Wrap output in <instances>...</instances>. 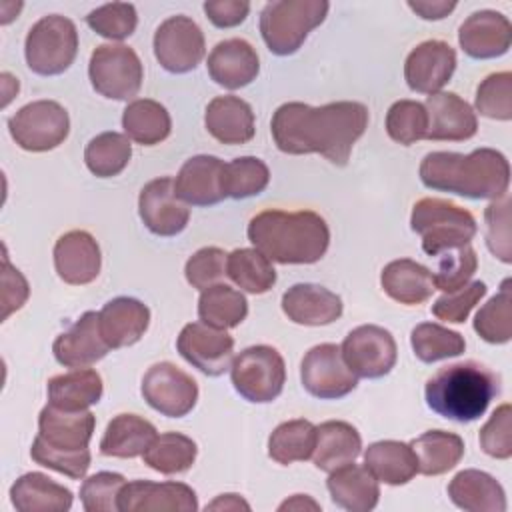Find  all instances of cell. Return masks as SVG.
I'll return each instance as SVG.
<instances>
[{
	"instance_id": "54",
	"label": "cell",
	"mask_w": 512,
	"mask_h": 512,
	"mask_svg": "<svg viewBox=\"0 0 512 512\" xmlns=\"http://www.w3.org/2000/svg\"><path fill=\"white\" fill-rule=\"evenodd\" d=\"M486 294V284L476 280L470 284H464L458 290L444 292L434 304H432V314L438 320H446L452 324H462L472 308L484 298Z\"/></svg>"
},
{
	"instance_id": "13",
	"label": "cell",
	"mask_w": 512,
	"mask_h": 512,
	"mask_svg": "<svg viewBox=\"0 0 512 512\" xmlns=\"http://www.w3.org/2000/svg\"><path fill=\"white\" fill-rule=\"evenodd\" d=\"M346 366L356 378H382L396 364L394 336L376 324L354 328L340 346Z\"/></svg>"
},
{
	"instance_id": "50",
	"label": "cell",
	"mask_w": 512,
	"mask_h": 512,
	"mask_svg": "<svg viewBox=\"0 0 512 512\" xmlns=\"http://www.w3.org/2000/svg\"><path fill=\"white\" fill-rule=\"evenodd\" d=\"M30 456L36 464L46 466L54 472L66 474L74 480L84 478V474L90 468V450L82 448V450H62V448H54L50 444H46L40 436L34 438L32 448H30Z\"/></svg>"
},
{
	"instance_id": "42",
	"label": "cell",
	"mask_w": 512,
	"mask_h": 512,
	"mask_svg": "<svg viewBox=\"0 0 512 512\" xmlns=\"http://www.w3.org/2000/svg\"><path fill=\"white\" fill-rule=\"evenodd\" d=\"M130 156V138L120 132H102L94 136L84 150V162L98 178L118 176L128 166Z\"/></svg>"
},
{
	"instance_id": "55",
	"label": "cell",
	"mask_w": 512,
	"mask_h": 512,
	"mask_svg": "<svg viewBox=\"0 0 512 512\" xmlns=\"http://www.w3.org/2000/svg\"><path fill=\"white\" fill-rule=\"evenodd\" d=\"M480 448L498 460L512 456V406L500 404L480 428Z\"/></svg>"
},
{
	"instance_id": "32",
	"label": "cell",
	"mask_w": 512,
	"mask_h": 512,
	"mask_svg": "<svg viewBox=\"0 0 512 512\" xmlns=\"http://www.w3.org/2000/svg\"><path fill=\"white\" fill-rule=\"evenodd\" d=\"M380 284L392 300L406 306L426 302L436 290L432 272L410 258H400L386 264L380 274Z\"/></svg>"
},
{
	"instance_id": "37",
	"label": "cell",
	"mask_w": 512,
	"mask_h": 512,
	"mask_svg": "<svg viewBox=\"0 0 512 512\" xmlns=\"http://www.w3.org/2000/svg\"><path fill=\"white\" fill-rule=\"evenodd\" d=\"M418 472L424 476H440L452 470L464 456V440L454 432L428 430L410 442Z\"/></svg>"
},
{
	"instance_id": "57",
	"label": "cell",
	"mask_w": 512,
	"mask_h": 512,
	"mask_svg": "<svg viewBox=\"0 0 512 512\" xmlns=\"http://www.w3.org/2000/svg\"><path fill=\"white\" fill-rule=\"evenodd\" d=\"M204 12L216 28H232L246 20L250 4L244 0H208L204 2Z\"/></svg>"
},
{
	"instance_id": "17",
	"label": "cell",
	"mask_w": 512,
	"mask_h": 512,
	"mask_svg": "<svg viewBox=\"0 0 512 512\" xmlns=\"http://www.w3.org/2000/svg\"><path fill=\"white\" fill-rule=\"evenodd\" d=\"M122 512H194L198 510L196 492L182 482H126L118 494Z\"/></svg>"
},
{
	"instance_id": "25",
	"label": "cell",
	"mask_w": 512,
	"mask_h": 512,
	"mask_svg": "<svg viewBox=\"0 0 512 512\" xmlns=\"http://www.w3.org/2000/svg\"><path fill=\"white\" fill-rule=\"evenodd\" d=\"M150 324V310L144 302L118 296L104 304L98 312V328L110 348H126L136 344Z\"/></svg>"
},
{
	"instance_id": "11",
	"label": "cell",
	"mask_w": 512,
	"mask_h": 512,
	"mask_svg": "<svg viewBox=\"0 0 512 512\" xmlns=\"http://www.w3.org/2000/svg\"><path fill=\"white\" fill-rule=\"evenodd\" d=\"M300 380L308 394L320 400H338L350 394L358 378L346 366L340 346L318 344L310 348L300 364Z\"/></svg>"
},
{
	"instance_id": "6",
	"label": "cell",
	"mask_w": 512,
	"mask_h": 512,
	"mask_svg": "<svg viewBox=\"0 0 512 512\" xmlns=\"http://www.w3.org/2000/svg\"><path fill=\"white\" fill-rule=\"evenodd\" d=\"M326 0H274L260 12V34L276 56L294 54L328 14Z\"/></svg>"
},
{
	"instance_id": "3",
	"label": "cell",
	"mask_w": 512,
	"mask_h": 512,
	"mask_svg": "<svg viewBox=\"0 0 512 512\" xmlns=\"http://www.w3.org/2000/svg\"><path fill=\"white\" fill-rule=\"evenodd\" d=\"M248 240L270 262L314 264L328 250L330 230L312 210H262L248 224Z\"/></svg>"
},
{
	"instance_id": "43",
	"label": "cell",
	"mask_w": 512,
	"mask_h": 512,
	"mask_svg": "<svg viewBox=\"0 0 512 512\" xmlns=\"http://www.w3.org/2000/svg\"><path fill=\"white\" fill-rule=\"evenodd\" d=\"M196 442L180 432H164L154 438L148 450L142 454L144 464L160 474L186 472L196 460Z\"/></svg>"
},
{
	"instance_id": "60",
	"label": "cell",
	"mask_w": 512,
	"mask_h": 512,
	"mask_svg": "<svg viewBox=\"0 0 512 512\" xmlns=\"http://www.w3.org/2000/svg\"><path fill=\"white\" fill-rule=\"evenodd\" d=\"M206 510H250V504L244 502L238 494H222L210 502Z\"/></svg>"
},
{
	"instance_id": "1",
	"label": "cell",
	"mask_w": 512,
	"mask_h": 512,
	"mask_svg": "<svg viewBox=\"0 0 512 512\" xmlns=\"http://www.w3.org/2000/svg\"><path fill=\"white\" fill-rule=\"evenodd\" d=\"M368 128V108L360 102L340 100L324 106L286 102L272 116V136L286 154H322L344 166L352 146Z\"/></svg>"
},
{
	"instance_id": "48",
	"label": "cell",
	"mask_w": 512,
	"mask_h": 512,
	"mask_svg": "<svg viewBox=\"0 0 512 512\" xmlns=\"http://www.w3.org/2000/svg\"><path fill=\"white\" fill-rule=\"evenodd\" d=\"M476 110L492 120H512V74L508 70L486 76L476 90Z\"/></svg>"
},
{
	"instance_id": "21",
	"label": "cell",
	"mask_w": 512,
	"mask_h": 512,
	"mask_svg": "<svg viewBox=\"0 0 512 512\" xmlns=\"http://www.w3.org/2000/svg\"><path fill=\"white\" fill-rule=\"evenodd\" d=\"M428 140L462 142L476 134L478 120L472 106L454 92H436L426 98Z\"/></svg>"
},
{
	"instance_id": "51",
	"label": "cell",
	"mask_w": 512,
	"mask_h": 512,
	"mask_svg": "<svg viewBox=\"0 0 512 512\" xmlns=\"http://www.w3.org/2000/svg\"><path fill=\"white\" fill-rule=\"evenodd\" d=\"M476 268H478V258L470 244L442 252L438 270H436V274H432L434 286L442 292L458 290L464 284H468V280L472 278Z\"/></svg>"
},
{
	"instance_id": "15",
	"label": "cell",
	"mask_w": 512,
	"mask_h": 512,
	"mask_svg": "<svg viewBox=\"0 0 512 512\" xmlns=\"http://www.w3.org/2000/svg\"><path fill=\"white\" fill-rule=\"evenodd\" d=\"M180 356L206 376L224 374L234 360V338L204 322H190L176 340Z\"/></svg>"
},
{
	"instance_id": "31",
	"label": "cell",
	"mask_w": 512,
	"mask_h": 512,
	"mask_svg": "<svg viewBox=\"0 0 512 512\" xmlns=\"http://www.w3.org/2000/svg\"><path fill=\"white\" fill-rule=\"evenodd\" d=\"M72 492L42 472L22 474L10 488V500L20 512H66Z\"/></svg>"
},
{
	"instance_id": "22",
	"label": "cell",
	"mask_w": 512,
	"mask_h": 512,
	"mask_svg": "<svg viewBox=\"0 0 512 512\" xmlns=\"http://www.w3.org/2000/svg\"><path fill=\"white\" fill-rule=\"evenodd\" d=\"M222 174L224 162L220 158L208 154L192 156L182 164L174 180L176 194L184 204L192 206L218 204L226 198Z\"/></svg>"
},
{
	"instance_id": "29",
	"label": "cell",
	"mask_w": 512,
	"mask_h": 512,
	"mask_svg": "<svg viewBox=\"0 0 512 512\" xmlns=\"http://www.w3.org/2000/svg\"><path fill=\"white\" fill-rule=\"evenodd\" d=\"M204 124L222 144H246L254 138V112L238 96H216L206 108Z\"/></svg>"
},
{
	"instance_id": "18",
	"label": "cell",
	"mask_w": 512,
	"mask_h": 512,
	"mask_svg": "<svg viewBox=\"0 0 512 512\" xmlns=\"http://www.w3.org/2000/svg\"><path fill=\"white\" fill-rule=\"evenodd\" d=\"M456 70V52L444 40L420 42L404 62V78L410 90L436 94Z\"/></svg>"
},
{
	"instance_id": "33",
	"label": "cell",
	"mask_w": 512,
	"mask_h": 512,
	"mask_svg": "<svg viewBox=\"0 0 512 512\" xmlns=\"http://www.w3.org/2000/svg\"><path fill=\"white\" fill-rule=\"evenodd\" d=\"M364 466L378 482L400 486L418 474V460L410 444L398 440H380L366 448Z\"/></svg>"
},
{
	"instance_id": "7",
	"label": "cell",
	"mask_w": 512,
	"mask_h": 512,
	"mask_svg": "<svg viewBox=\"0 0 512 512\" xmlns=\"http://www.w3.org/2000/svg\"><path fill=\"white\" fill-rule=\"evenodd\" d=\"M78 52V32L70 18L50 14L40 18L26 36L24 56L32 72L56 76L70 68Z\"/></svg>"
},
{
	"instance_id": "44",
	"label": "cell",
	"mask_w": 512,
	"mask_h": 512,
	"mask_svg": "<svg viewBox=\"0 0 512 512\" xmlns=\"http://www.w3.org/2000/svg\"><path fill=\"white\" fill-rule=\"evenodd\" d=\"M410 344L416 358L424 364L460 356L466 350V340L460 332L448 330L434 322L418 324L410 334Z\"/></svg>"
},
{
	"instance_id": "35",
	"label": "cell",
	"mask_w": 512,
	"mask_h": 512,
	"mask_svg": "<svg viewBox=\"0 0 512 512\" xmlns=\"http://www.w3.org/2000/svg\"><path fill=\"white\" fill-rule=\"evenodd\" d=\"M152 422L138 414L114 416L100 440V452L112 458H136L148 450L156 438Z\"/></svg>"
},
{
	"instance_id": "19",
	"label": "cell",
	"mask_w": 512,
	"mask_h": 512,
	"mask_svg": "<svg viewBox=\"0 0 512 512\" xmlns=\"http://www.w3.org/2000/svg\"><path fill=\"white\" fill-rule=\"evenodd\" d=\"M458 42L470 58H498L504 56L512 44V24L496 10H480L460 24Z\"/></svg>"
},
{
	"instance_id": "30",
	"label": "cell",
	"mask_w": 512,
	"mask_h": 512,
	"mask_svg": "<svg viewBox=\"0 0 512 512\" xmlns=\"http://www.w3.org/2000/svg\"><path fill=\"white\" fill-rule=\"evenodd\" d=\"M450 500L466 512H504L506 494L502 484L482 470H462L448 484Z\"/></svg>"
},
{
	"instance_id": "59",
	"label": "cell",
	"mask_w": 512,
	"mask_h": 512,
	"mask_svg": "<svg viewBox=\"0 0 512 512\" xmlns=\"http://www.w3.org/2000/svg\"><path fill=\"white\" fill-rule=\"evenodd\" d=\"M408 6L424 20H442L444 16H448L456 8V2H448V0H408Z\"/></svg>"
},
{
	"instance_id": "41",
	"label": "cell",
	"mask_w": 512,
	"mask_h": 512,
	"mask_svg": "<svg viewBox=\"0 0 512 512\" xmlns=\"http://www.w3.org/2000/svg\"><path fill=\"white\" fill-rule=\"evenodd\" d=\"M226 274L230 280L250 294H264L276 284L272 262L256 248H236L228 254Z\"/></svg>"
},
{
	"instance_id": "26",
	"label": "cell",
	"mask_w": 512,
	"mask_h": 512,
	"mask_svg": "<svg viewBox=\"0 0 512 512\" xmlns=\"http://www.w3.org/2000/svg\"><path fill=\"white\" fill-rule=\"evenodd\" d=\"M282 310L288 320L302 326H326L342 316V300L318 284H294L282 296Z\"/></svg>"
},
{
	"instance_id": "46",
	"label": "cell",
	"mask_w": 512,
	"mask_h": 512,
	"mask_svg": "<svg viewBox=\"0 0 512 512\" xmlns=\"http://www.w3.org/2000/svg\"><path fill=\"white\" fill-rule=\"evenodd\" d=\"M270 182L268 166L256 156H240L224 164L222 184L226 198H250L264 192Z\"/></svg>"
},
{
	"instance_id": "34",
	"label": "cell",
	"mask_w": 512,
	"mask_h": 512,
	"mask_svg": "<svg viewBox=\"0 0 512 512\" xmlns=\"http://www.w3.org/2000/svg\"><path fill=\"white\" fill-rule=\"evenodd\" d=\"M362 450L358 430L342 420H328L316 426L314 464L318 470L332 472L348 462H354Z\"/></svg>"
},
{
	"instance_id": "23",
	"label": "cell",
	"mask_w": 512,
	"mask_h": 512,
	"mask_svg": "<svg viewBox=\"0 0 512 512\" xmlns=\"http://www.w3.org/2000/svg\"><path fill=\"white\" fill-rule=\"evenodd\" d=\"M108 350L110 346L100 334L96 312H84L52 344L54 358L66 368H86L96 364L108 354Z\"/></svg>"
},
{
	"instance_id": "40",
	"label": "cell",
	"mask_w": 512,
	"mask_h": 512,
	"mask_svg": "<svg viewBox=\"0 0 512 512\" xmlns=\"http://www.w3.org/2000/svg\"><path fill=\"white\" fill-rule=\"evenodd\" d=\"M316 446V426L310 420L298 418L282 422L268 438V454L278 464L304 462Z\"/></svg>"
},
{
	"instance_id": "52",
	"label": "cell",
	"mask_w": 512,
	"mask_h": 512,
	"mask_svg": "<svg viewBox=\"0 0 512 512\" xmlns=\"http://www.w3.org/2000/svg\"><path fill=\"white\" fill-rule=\"evenodd\" d=\"M126 484L122 474L96 472L80 486V500L86 512H114L118 510V494Z\"/></svg>"
},
{
	"instance_id": "8",
	"label": "cell",
	"mask_w": 512,
	"mask_h": 512,
	"mask_svg": "<svg viewBox=\"0 0 512 512\" xmlns=\"http://www.w3.org/2000/svg\"><path fill=\"white\" fill-rule=\"evenodd\" d=\"M230 378L242 398L248 402L266 404L282 394L286 382V364L276 348L258 344L242 350L232 360Z\"/></svg>"
},
{
	"instance_id": "20",
	"label": "cell",
	"mask_w": 512,
	"mask_h": 512,
	"mask_svg": "<svg viewBox=\"0 0 512 512\" xmlns=\"http://www.w3.org/2000/svg\"><path fill=\"white\" fill-rule=\"evenodd\" d=\"M100 246L86 230H70L54 244V268L72 286L90 284L100 274Z\"/></svg>"
},
{
	"instance_id": "27",
	"label": "cell",
	"mask_w": 512,
	"mask_h": 512,
	"mask_svg": "<svg viewBox=\"0 0 512 512\" xmlns=\"http://www.w3.org/2000/svg\"><path fill=\"white\" fill-rule=\"evenodd\" d=\"M96 426V418L90 410H62L52 404L44 406L38 416V436L62 450H82L88 448Z\"/></svg>"
},
{
	"instance_id": "61",
	"label": "cell",
	"mask_w": 512,
	"mask_h": 512,
	"mask_svg": "<svg viewBox=\"0 0 512 512\" xmlns=\"http://www.w3.org/2000/svg\"><path fill=\"white\" fill-rule=\"evenodd\" d=\"M320 510V504H316L312 498H308L306 494H294L290 500L282 502L278 506V510Z\"/></svg>"
},
{
	"instance_id": "9",
	"label": "cell",
	"mask_w": 512,
	"mask_h": 512,
	"mask_svg": "<svg viewBox=\"0 0 512 512\" xmlns=\"http://www.w3.org/2000/svg\"><path fill=\"white\" fill-rule=\"evenodd\" d=\"M88 76L92 88L110 100H130L144 78L138 54L124 44H100L90 56Z\"/></svg>"
},
{
	"instance_id": "38",
	"label": "cell",
	"mask_w": 512,
	"mask_h": 512,
	"mask_svg": "<svg viewBox=\"0 0 512 512\" xmlns=\"http://www.w3.org/2000/svg\"><path fill=\"white\" fill-rule=\"evenodd\" d=\"M122 128L126 136L142 146L160 144L170 136L172 120L168 110L150 98L132 100L122 114Z\"/></svg>"
},
{
	"instance_id": "56",
	"label": "cell",
	"mask_w": 512,
	"mask_h": 512,
	"mask_svg": "<svg viewBox=\"0 0 512 512\" xmlns=\"http://www.w3.org/2000/svg\"><path fill=\"white\" fill-rule=\"evenodd\" d=\"M486 218V242L490 252L500 258L502 262H512L510 252V200L508 196H502L486 206L484 210Z\"/></svg>"
},
{
	"instance_id": "58",
	"label": "cell",
	"mask_w": 512,
	"mask_h": 512,
	"mask_svg": "<svg viewBox=\"0 0 512 512\" xmlns=\"http://www.w3.org/2000/svg\"><path fill=\"white\" fill-rule=\"evenodd\" d=\"M4 290H2V298H4V312H2V320H6L10 316V312L22 308V304L28 298V284L24 280V276L10 266L8 258L4 256Z\"/></svg>"
},
{
	"instance_id": "53",
	"label": "cell",
	"mask_w": 512,
	"mask_h": 512,
	"mask_svg": "<svg viewBox=\"0 0 512 512\" xmlns=\"http://www.w3.org/2000/svg\"><path fill=\"white\" fill-rule=\"evenodd\" d=\"M226 262H228V254L222 248H216V246L200 248L186 262L184 274L188 284L196 290H206L214 286L224 276H228Z\"/></svg>"
},
{
	"instance_id": "10",
	"label": "cell",
	"mask_w": 512,
	"mask_h": 512,
	"mask_svg": "<svg viewBox=\"0 0 512 512\" xmlns=\"http://www.w3.org/2000/svg\"><path fill=\"white\" fill-rule=\"evenodd\" d=\"M8 130L22 150L48 152L66 140L70 118L58 102L34 100L10 116Z\"/></svg>"
},
{
	"instance_id": "49",
	"label": "cell",
	"mask_w": 512,
	"mask_h": 512,
	"mask_svg": "<svg viewBox=\"0 0 512 512\" xmlns=\"http://www.w3.org/2000/svg\"><path fill=\"white\" fill-rule=\"evenodd\" d=\"M86 24L102 38L124 40L134 34L138 26L136 8L128 2H112L92 10L86 16Z\"/></svg>"
},
{
	"instance_id": "28",
	"label": "cell",
	"mask_w": 512,
	"mask_h": 512,
	"mask_svg": "<svg viewBox=\"0 0 512 512\" xmlns=\"http://www.w3.org/2000/svg\"><path fill=\"white\" fill-rule=\"evenodd\" d=\"M332 502L348 512H370L380 498L378 480L366 466L348 462L330 472L326 480Z\"/></svg>"
},
{
	"instance_id": "16",
	"label": "cell",
	"mask_w": 512,
	"mask_h": 512,
	"mask_svg": "<svg viewBox=\"0 0 512 512\" xmlns=\"http://www.w3.org/2000/svg\"><path fill=\"white\" fill-rule=\"evenodd\" d=\"M138 212L144 226L156 236H176L190 220V210L178 198L170 176L150 180L140 190Z\"/></svg>"
},
{
	"instance_id": "2",
	"label": "cell",
	"mask_w": 512,
	"mask_h": 512,
	"mask_svg": "<svg viewBox=\"0 0 512 512\" xmlns=\"http://www.w3.org/2000/svg\"><path fill=\"white\" fill-rule=\"evenodd\" d=\"M420 180L430 190L498 200L508 192L510 164L494 148H478L470 154L430 152L420 164Z\"/></svg>"
},
{
	"instance_id": "12",
	"label": "cell",
	"mask_w": 512,
	"mask_h": 512,
	"mask_svg": "<svg viewBox=\"0 0 512 512\" xmlns=\"http://www.w3.org/2000/svg\"><path fill=\"white\" fill-rule=\"evenodd\" d=\"M204 34L188 16H170L154 32V56L172 74L194 70L204 58Z\"/></svg>"
},
{
	"instance_id": "4",
	"label": "cell",
	"mask_w": 512,
	"mask_h": 512,
	"mask_svg": "<svg viewBox=\"0 0 512 512\" xmlns=\"http://www.w3.org/2000/svg\"><path fill=\"white\" fill-rule=\"evenodd\" d=\"M500 392V376L476 360L438 368L426 382V404L454 422L478 420Z\"/></svg>"
},
{
	"instance_id": "14",
	"label": "cell",
	"mask_w": 512,
	"mask_h": 512,
	"mask_svg": "<svg viewBox=\"0 0 512 512\" xmlns=\"http://www.w3.org/2000/svg\"><path fill=\"white\" fill-rule=\"evenodd\" d=\"M142 396L162 416L182 418L196 406L198 384L172 362H158L142 378Z\"/></svg>"
},
{
	"instance_id": "5",
	"label": "cell",
	"mask_w": 512,
	"mask_h": 512,
	"mask_svg": "<svg viewBox=\"0 0 512 512\" xmlns=\"http://www.w3.org/2000/svg\"><path fill=\"white\" fill-rule=\"evenodd\" d=\"M410 226L422 238V250L428 256L470 244L478 226L474 216L462 206L442 198H422L414 204Z\"/></svg>"
},
{
	"instance_id": "47",
	"label": "cell",
	"mask_w": 512,
	"mask_h": 512,
	"mask_svg": "<svg viewBox=\"0 0 512 512\" xmlns=\"http://www.w3.org/2000/svg\"><path fill=\"white\" fill-rule=\"evenodd\" d=\"M426 130H428V114L424 104L416 100H398L388 108L386 132L394 142L402 146H410L426 138Z\"/></svg>"
},
{
	"instance_id": "39",
	"label": "cell",
	"mask_w": 512,
	"mask_h": 512,
	"mask_svg": "<svg viewBox=\"0 0 512 512\" xmlns=\"http://www.w3.org/2000/svg\"><path fill=\"white\" fill-rule=\"evenodd\" d=\"M248 314V302L246 298L230 288L228 284H214L206 290H202L198 300V316L204 324L228 330L236 328Z\"/></svg>"
},
{
	"instance_id": "24",
	"label": "cell",
	"mask_w": 512,
	"mask_h": 512,
	"mask_svg": "<svg viewBox=\"0 0 512 512\" xmlns=\"http://www.w3.org/2000/svg\"><path fill=\"white\" fill-rule=\"evenodd\" d=\"M210 78L228 90H238L256 80L260 60L252 44L242 38H228L218 42L208 54Z\"/></svg>"
},
{
	"instance_id": "36",
	"label": "cell",
	"mask_w": 512,
	"mask_h": 512,
	"mask_svg": "<svg viewBox=\"0 0 512 512\" xmlns=\"http://www.w3.org/2000/svg\"><path fill=\"white\" fill-rule=\"evenodd\" d=\"M48 404L62 410H86L102 398V378L92 368H74L48 380Z\"/></svg>"
},
{
	"instance_id": "45",
	"label": "cell",
	"mask_w": 512,
	"mask_h": 512,
	"mask_svg": "<svg viewBox=\"0 0 512 512\" xmlns=\"http://www.w3.org/2000/svg\"><path fill=\"white\" fill-rule=\"evenodd\" d=\"M512 280L506 278L500 292L492 296L476 314L474 330L490 344H506L512 338Z\"/></svg>"
}]
</instances>
